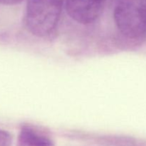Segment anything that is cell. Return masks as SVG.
<instances>
[{
	"mask_svg": "<svg viewBox=\"0 0 146 146\" xmlns=\"http://www.w3.org/2000/svg\"><path fill=\"white\" fill-rule=\"evenodd\" d=\"M65 0H27L25 23L38 37L49 35L56 27Z\"/></svg>",
	"mask_w": 146,
	"mask_h": 146,
	"instance_id": "6da1fadb",
	"label": "cell"
},
{
	"mask_svg": "<svg viewBox=\"0 0 146 146\" xmlns=\"http://www.w3.org/2000/svg\"><path fill=\"white\" fill-rule=\"evenodd\" d=\"M113 17L117 28L128 38L146 37V0H118Z\"/></svg>",
	"mask_w": 146,
	"mask_h": 146,
	"instance_id": "7a4b0ae2",
	"label": "cell"
},
{
	"mask_svg": "<svg viewBox=\"0 0 146 146\" xmlns=\"http://www.w3.org/2000/svg\"><path fill=\"white\" fill-rule=\"evenodd\" d=\"M106 2V0H65L68 15L82 24L95 21L103 12Z\"/></svg>",
	"mask_w": 146,
	"mask_h": 146,
	"instance_id": "3957f363",
	"label": "cell"
},
{
	"mask_svg": "<svg viewBox=\"0 0 146 146\" xmlns=\"http://www.w3.org/2000/svg\"><path fill=\"white\" fill-rule=\"evenodd\" d=\"M18 146H55L54 142L46 135L29 126H23L17 139Z\"/></svg>",
	"mask_w": 146,
	"mask_h": 146,
	"instance_id": "277c9868",
	"label": "cell"
},
{
	"mask_svg": "<svg viewBox=\"0 0 146 146\" xmlns=\"http://www.w3.org/2000/svg\"><path fill=\"white\" fill-rule=\"evenodd\" d=\"M99 143L106 146H144L140 141L129 138H104Z\"/></svg>",
	"mask_w": 146,
	"mask_h": 146,
	"instance_id": "5b68a950",
	"label": "cell"
},
{
	"mask_svg": "<svg viewBox=\"0 0 146 146\" xmlns=\"http://www.w3.org/2000/svg\"><path fill=\"white\" fill-rule=\"evenodd\" d=\"M13 138L11 134L4 130L0 129V146H11Z\"/></svg>",
	"mask_w": 146,
	"mask_h": 146,
	"instance_id": "8992f818",
	"label": "cell"
},
{
	"mask_svg": "<svg viewBox=\"0 0 146 146\" xmlns=\"http://www.w3.org/2000/svg\"><path fill=\"white\" fill-rule=\"evenodd\" d=\"M23 0H0V4L4 5H15L19 4Z\"/></svg>",
	"mask_w": 146,
	"mask_h": 146,
	"instance_id": "52a82bcc",
	"label": "cell"
}]
</instances>
